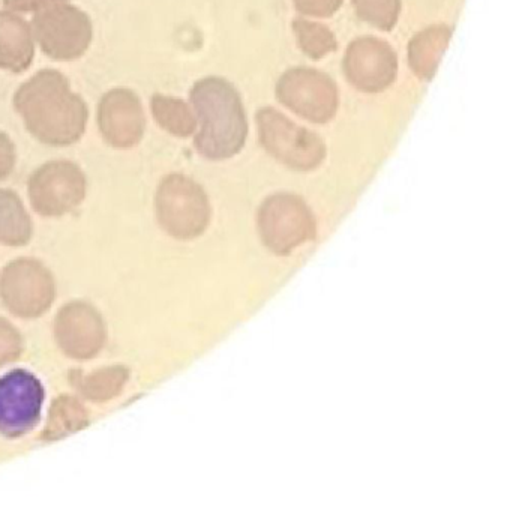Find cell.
Segmentation results:
<instances>
[{"label": "cell", "mask_w": 510, "mask_h": 512, "mask_svg": "<svg viewBox=\"0 0 510 512\" xmlns=\"http://www.w3.org/2000/svg\"><path fill=\"white\" fill-rule=\"evenodd\" d=\"M293 31L296 34L300 50L308 58H324L329 53L335 52L338 47L335 35L324 25L300 19L293 23Z\"/></svg>", "instance_id": "cell-20"}, {"label": "cell", "mask_w": 510, "mask_h": 512, "mask_svg": "<svg viewBox=\"0 0 510 512\" xmlns=\"http://www.w3.org/2000/svg\"><path fill=\"white\" fill-rule=\"evenodd\" d=\"M255 121L261 145L279 163L300 172H308L323 163L326 146L317 134L299 127L270 107L258 110Z\"/></svg>", "instance_id": "cell-4"}, {"label": "cell", "mask_w": 510, "mask_h": 512, "mask_svg": "<svg viewBox=\"0 0 510 512\" xmlns=\"http://www.w3.org/2000/svg\"><path fill=\"white\" fill-rule=\"evenodd\" d=\"M200 130L195 136L198 154L219 161L242 151L248 137V119L239 92L221 77H206L191 91Z\"/></svg>", "instance_id": "cell-2"}, {"label": "cell", "mask_w": 510, "mask_h": 512, "mask_svg": "<svg viewBox=\"0 0 510 512\" xmlns=\"http://www.w3.org/2000/svg\"><path fill=\"white\" fill-rule=\"evenodd\" d=\"M129 379L128 368L122 365L105 367L93 373L74 371L71 383L84 398L92 401H107L120 394Z\"/></svg>", "instance_id": "cell-16"}, {"label": "cell", "mask_w": 510, "mask_h": 512, "mask_svg": "<svg viewBox=\"0 0 510 512\" xmlns=\"http://www.w3.org/2000/svg\"><path fill=\"white\" fill-rule=\"evenodd\" d=\"M33 29L42 52L57 61L80 58L92 40L89 17L69 0H42Z\"/></svg>", "instance_id": "cell-3"}, {"label": "cell", "mask_w": 510, "mask_h": 512, "mask_svg": "<svg viewBox=\"0 0 510 512\" xmlns=\"http://www.w3.org/2000/svg\"><path fill=\"white\" fill-rule=\"evenodd\" d=\"M87 424H89V415L83 404L77 398L65 395L51 404L42 439L45 442H54L81 430Z\"/></svg>", "instance_id": "cell-18"}, {"label": "cell", "mask_w": 510, "mask_h": 512, "mask_svg": "<svg viewBox=\"0 0 510 512\" xmlns=\"http://www.w3.org/2000/svg\"><path fill=\"white\" fill-rule=\"evenodd\" d=\"M32 238V221L17 194L0 190V244L26 245Z\"/></svg>", "instance_id": "cell-17"}, {"label": "cell", "mask_w": 510, "mask_h": 512, "mask_svg": "<svg viewBox=\"0 0 510 512\" xmlns=\"http://www.w3.org/2000/svg\"><path fill=\"white\" fill-rule=\"evenodd\" d=\"M14 104L30 134L45 145H72L83 136L86 104L59 71L33 76L18 89Z\"/></svg>", "instance_id": "cell-1"}, {"label": "cell", "mask_w": 510, "mask_h": 512, "mask_svg": "<svg viewBox=\"0 0 510 512\" xmlns=\"http://www.w3.org/2000/svg\"><path fill=\"white\" fill-rule=\"evenodd\" d=\"M33 41L29 25L20 17L0 13V68L21 73L32 64Z\"/></svg>", "instance_id": "cell-14"}, {"label": "cell", "mask_w": 510, "mask_h": 512, "mask_svg": "<svg viewBox=\"0 0 510 512\" xmlns=\"http://www.w3.org/2000/svg\"><path fill=\"white\" fill-rule=\"evenodd\" d=\"M54 334L66 356L90 359L104 347L107 329L95 307L86 302H71L57 314Z\"/></svg>", "instance_id": "cell-12"}, {"label": "cell", "mask_w": 510, "mask_h": 512, "mask_svg": "<svg viewBox=\"0 0 510 512\" xmlns=\"http://www.w3.org/2000/svg\"><path fill=\"white\" fill-rule=\"evenodd\" d=\"M42 0H3L6 8L17 11V13H27V11L38 10Z\"/></svg>", "instance_id": "cell-25"}, {"label": "cell", "mask_w": 510, "mask_h": 512, "mask_svg": "<svg viewBox=\"0 0 510 512\" xmlns=\"http://www.w3.org/2000/svg\"><path fill=\"white\" fill-rule=\"evenodd\" d=\"M23 350V341L17 329L0 317V367L11 364Z\"/></svg>", "instance_id": "cell-22"}, {"label": "cell", "mask_w": 510, "mask_h": 512, "mask_svg": "<svg viewBox=\"0 0 510 512\" xmlns=\"http://www.w3.org/2000/svg\"><path fill=\"white\" fill-rule=\"evenodd\" d=\"M152 113L158 125L176 137L191 136L197 127L188 104L177 98L155 95L152 98Z\"/></svg>", "instance_id": "cell-19"}, {"label": "cell", "mask_w": 510, "mask_h": 512, "mask_svg": "<svg viewBox=\"0 0 510 512\" xmlns=\"http://www.w3.org/2000/svg\"><path fill=\"white\" fill-rule=\"evenodd\" d=\"M294 7L303 16L330 17L341 8L344 0H293Z\"/></svg>", "instance_id": "cell-23"}, {"label": "cell", "mask_w": 510, "mask_h": 512, "mask_svg": "<svg viewBox=\"0 0 510 512\" xmlns=\"http://www.w3.org/2000/svg\"><path fill=\"white\" fill-rule=\"evenodd\" d=\"M86 196V178L68 161L44 164L29 181L33 209L44 217H60L77 208Z\"/></svg>", "instance_id": "cell-9"}, {"label": "cell", "mask_w": 510, "mask_h": 512, "mask_svg": "<svg viewBox=\"0 0 510 512\" xmlns=\"http://www.w3.org/2000/svg\"><path fill=\"white\" fill-rule=\"evenodd\" d=\"M356 16L380 31H392L401 13V0H353Z\"/></svg>", "instance_id": "cell-21"}, {"label": "cell", "mask_w": 510, "mask_h": 512, "mask_svg": "<svg viewBox=\"0 0 510 512\" xmlns=\"http://www.w3.org/2000/svg\"><path fill=\"white\" fill-rule=\"evenodd\" d=\"M54 280L50 271L35 259H17L0 275V298L15 316L35 319L54 301Z\"/></svg>", "instance_id": "cell-6"}, {"label": "cell", "mask_w": 510, "mask_h": 512, "mask_svg": "<svg viewBox=\"0 0 510 512\" xmlns=\"http://www.w3.org/2000/svg\"><path fill=\"white\" fill-rule=\"evenodd\" d=\"M102 137L114 148H132L144 133V113L137 95L114 89L102 98L98 110Z\"/></svg>", "instance_id": "cell-13"}, {"label": "cell", "mask_w": 510, "mask_h": 512, "mask_svg": "<svg viewBox=\"0 0 510 512\" xmlns=\"http://www.w3.org/2000/svg\"><path fill=\"white\" fill-rule=\"evenodd\" d=\"M15 166V148L6 134L0 133V181L11 175Z\"/></svg>", "instance_id": "cell-24"}, {"label": "cell", "mask_w": 510, "mask_h": 512, "mask_svg": "<svg viewBox=\"0 0 510 512\" xmlns=\"http://www.w3.org/2000/svg\"><path fill=\"white\" fill-rule=\"evenodd\" d=\"M44 400V386L30 371L12 370L0 377V434L20 437L33 430Z\"/></svg>", "instance_id": "cell-10"}, {"label": "cell", "mask_w": 510, "mask_h": 512, "mask_svg": "<svg viewBox=\"0 0 510 512\" xmlns=\"http://www.w3.org/2000/svg\"><path fill=\"white\" fill-rule=\"evenodd\" d=\"M155 205L159 224L174 238H197L209 224V200L203 188L186 176L165 178L156 193Z\"/></svg>", "instance_id": "cell-5"}, {"label": "cell", "mask_w": 510, "mask_h": 512, "mask_svg": "<svg viewBox=\"0 0 510 512\" xmlns=\"http://www.w3.org/2000/svg\"><path fill=\"white\" fill-rule=\"evenodd\" d=\"M257 220L261 239L276 254H288L315 235L311 211L293 194L269 197L261 205Z\"/></svg>", "instance_id": "cell-7"}, {"label": "cell", "mask_w": 510, "mask_h": 512, "mask_svg": "<svg viewBox=\"0 0 510 512\" xmlns=\"http://www.w3.org/2000/svg\"><path fill=\"white\" fill-rule=\"evenodd\" d=\"M344 73L354 88L375 94L395 82L398 58L384 41L362 37L348 46L344 56Z\"/></svg>", "instance_id": "cell-11"}, {"label": "cell", "mask_w": 510, "mask_h": 512, "mask_svg": "<svg viewBox=\"0 0 510 512\" xmlns=\"http://www.w3.org/2000/svg\"><path fill=\"white\" fill-rule=\"evenodd\" d=\"M275 92L282 106L314 124H326L338 109L335 82L309 68H293L282 74Z\"/></svg>", "instance_id": "cell-8"}, {"label": "cell", "mask_w": 510, "mask_h": 512, "mask_svg": "<svg viewBox=\"0 0 510 512\" xmlns=\"http://www.w3.org/2000/svg\"><path fill=\"white\" fill-rule=\"evenodd\" d=\"M450 37L452 29L444 25L431 26L414 35L408 44V64L416 76L423 80H431L435 76Z\"/></svg>", "instance_id": "cell-15"}]
</instances>
